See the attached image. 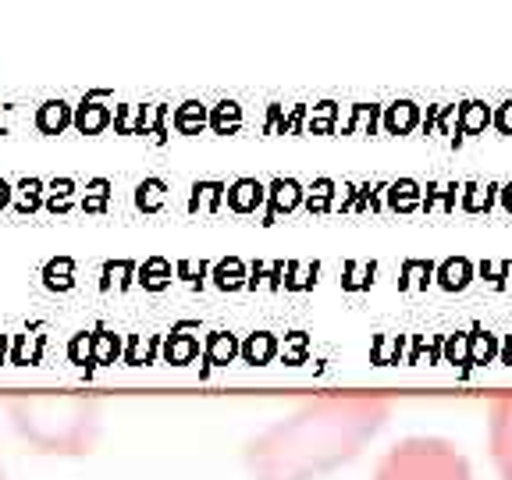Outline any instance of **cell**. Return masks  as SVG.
<instances>
[{"instance_id":"cell-5","label":"cell","mask_w":512,"mask_h":480,"mask_svg":"<svg viewBox=\"0 0 512 480\" xmlns=\"http://www.w3.org/2000/svg\"><path fill=\"white\" fill-rule=\"evenodd\" d=\"M68 121H72V114H68L64 100H50V104H43L40 114H36V125H40V132H47V136H57Z\"/></svg>"},{"instance_id":"cell-8","label":"cell","mask_w":512,"mask_h":480,"mask_svg":"<svg viewBox=\"0 0 512 480\" xmlns=\"http://www.w3.org/2000/svg\"><path fill=\"white\" fill-rule=\"evenodd\" d=\"M0 480H8V473H4V463H0Z\"/></svg>"},{"instance_id":"cell-3","label":"cell","mask_w":512,"mask_h":480,"mask_svg":"<svg viewBox=\"0 0 512 480\" xmlns=\"http://www.w3.org/2000/svg\"><path fill=\"white\" fill-rule=\"evenodd\" d=\"M370 480H477L473 463L456 441L441 434H409L395 441L374 466Z\"/></svg>"},{"instance_id":"cell-7","label":"cell","mask_w":512,"mask_h":480,"mask_svg":"<svg viewBox=\"0 0 512 480\" xmlns=\"http://www.w3.org/2000/svg\"><path fill=\"white\" fill-rule=\"evenodd\" d=\"M8 182H0V207H4V203H8Z\"/></svg>"},{"instance_id":"cell-2","label":"cell","mask_w":512,"mask_h":480,"mask_svg":"<svg viewBox=\"0 0 512 480\" xmlns=\"http://www.w3.org/2000/svg\"><path fill=\"white\" fill-rule=\"evenodd\" d=\"M15 434L40 456L79 459L100 441V406L86 395H18L8 402Z\"/></svg>"},{"instance_id":"cell-1","label":"cell","mask_w":512,"mask_h":480,"mask_svg":"<svg viewBox=\"0 0 512 480\" xmlns=\"http://www.w3.org/2000/svg\"><path fill=\"white\" fill-rule=\"evenodd\" d=\"M392 409L388 395H317L249 438L242 463L253 480H328L367 452Z\"/></svg>"},{"instance_id":"cell-6","label":"cell","mask_w":512,"mask_h":480,"mask_svg":"<svg viewBox=\"0 0 512 480\" xmlns=\"http://www.w3.org/2000/svg\"><path fill=\"white\" fill-rule=\"evenodd\" d=\"M93 111H86V107H79V114H75V125L82 128V132H96V128L104 125L107 121V111L104 107H96V104H89Z\"/></svg>"},{"instance_id":"cell-4","label":"cell","mask_w":512,"mask_h":480,"mask_svg":"<svg viewBox=\"0 0 512 480\" xmlns=\"http://www.w3.org/2000/svg\"><path fill=\"white\" fill-rule=\"evenodd\" d=\"M488 456L498 480H512V395L488 402Z\"/></svg>"}]
</instances>
